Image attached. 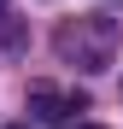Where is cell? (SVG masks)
<instances>
[{
  "label": "cell",
  "mask_w": 123,
  "mask_h": 129,
  "mask_svg": "<svg viewBox=\"0 0 123 129\" xmlns=\"http://www.w3.org/2000/svg\"><path fill=\"white\" fill-rule=\"evenodd\" d=\"M53 47L65 64H82V71H111V59L123 47V18L117 12H82L70 24H59Z\"/></svg>",
  "instance_id": "cell-1"
},
{
  "label": "cell",
  "mask_w": 123,
  "mask_h": 129,
  "mask_svg": "<svg viewBox=\"0 0 123 129\" xmlns=\"http://www.w3.org/2000/svg\"><path fill=\"white\" fill-rule=\"evenodd\" d=\"M29 112L41 123H70V112H82V94H59V88H29Z\"/></svg>",
  "instance_id": "cell-2"
},
{
  "label": "cell",
  "mask_w": 123,
  "mask_h": 129,
  "mask_svg": "<svg viewBox=\"0 0 123 129\" xmlns=\"http://www.w3.org/2000/svg\"><path fill=\"white\" fill-rule=\"evenodd\" d=\"M18 41H24V29H18L12 18H6V6H0V47H18Z\"/></svg>",
  "instance_id": "cell-3"
},
{
  "label": "cell",
  "mask_w": 123,
  "mask_h": 129,
  "mask_svg": "<svg viewBox=\"0 0 123 129\" xmlns=\"http://www.w3.org/2000/svg\"><path fill=\"white\" fill-rule=\"evenodd\" d=\"M76 129H100V123H76Z\"/></svg>",
  "instance_id": "cell-4"
},
{
  "label": "cell",
  "mask_w": 123,
  "mask_h": 129,
  "mask_svg": "<svg viewBox=\"0 0 123 129\" xmlns=\"http://www.w3.org/2000/svg\"><path fill=\"white\" fill-rule=\"evenodd\" d=\"M12 129H29V123H12Z\"/></svg>",
  "instance_id": "cell-5"
},
{
  "label": "cell",
  "mask_w": 123,
  "mask_h": 129,
  "mask_svg": "<svg viewBox=\"0 0 123 129\" xmlns=\"http://www.w3.org/2000/svg\"><path fill=\"white\" fill-rule=\"evenodd\" d=\"M0 6H6V0H0Z\"/></svg>",
  "instance_id": "cell-6"
}]
</instances>
